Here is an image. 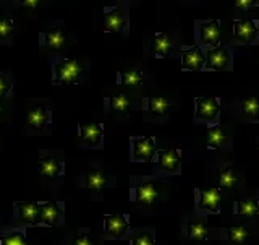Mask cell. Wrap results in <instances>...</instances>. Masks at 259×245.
<instances>
[{
    "instance_id": "5bb4252c",
    "label": "cell",
    "mask_w": 259,
    "mask_h": 245,
    "mask_svg": "<svg viewBox=\"0 0 259 245\" xmlns=\"http://www.w3.org/2000/svg\"><path fill=\"white\" fill-rule=\"evenodd\" d=\"M157 162L162 170H165L168 174H178L180 172V151L178 150H164L157 153Z\"/></svg>"
},
{
    "instance_id": "8fae6325",
    "label": "cell",
    "mask_w": 259,
    "mask_h": 245,
    "mask_svg": "<svg viewBox=\"0 0 259 245\" xmlns=\"http://www.w3.org/2000/svg\"><path fill=\"white\" fill-rule=\"evenodd\" d=\"M222 31H221V23L217 20H210V21H202L199 23L198 28V38L202 44L210 46V47H217L219 41H221Z\"/></svg>"
},
{
    "instance_id": "cb8c5ba5",
    "label": "cell",
    "mask_w": 259,
    "mask_h": 245,
    "mask_svg": "<svg viewBox=\"0 0 259 245\" xmlns=\"http://www.w3.org/2000/svg\"><path fill=\"white\" fill-rule=\"evenodd\" d=\"M42 4H44V0H13L15 10L26 16H36L37 10Z\"/></svg>"
},
{
    "instance_id": "9c48e42d",
    "label": "cell",
    "mask_w": 259,
    "mask_h": 245,
    "mask_svg": "<svg viewBox=\"0 0 259 245\" xmlns=\"http://www.w3.org/2000/svg\"><path fill=\"white\" fill-rule=\"evenodd\" d=\"M206 57L199 46L182 47V68L190 72H198L204 68Z\"/></svg>"
},
{
    "instance_id": "d4e9b609",
    "label": "cell",
    "mask_w": 259,
    "mask_h": 245,
    "mask_svg": "<svg viewBox=\"0 0 259 245\" xmlns=\"http://www.w3.org/2000/svg\"><path fill=\"white\" fill-rule=\"evenodd\" d=\"M15 29H16V24L13 18H10V16H2V18H0V44L10 43L13 39Z\"/></svg>"
},
{
    "instance_id": "d6986e66",
    "label": "cell",
    "mask_w": 259,
    "mask_h": 245,
    "mask_svg": "<svg viewBox=\"0 0 259 245\" xmlns=\"http://www.w3.org/2000/svg\"><path fill=\"white\" fill-rule=\"evenodd\" d=\"M219 205H221V190L219 189H209L199 192V208L217 213Z\"/></svg>"
},
{
    "instance_id": "1f68e13d",
    "label": "cell",
    "mask_w": 259,
    "mask_h": 245,
    "mask_svg": "<svg viewBox=\"0 0 259 245\" xmlns=\"http://www.w3.org/2000/svg\"><path fill=\"white\" fill-rule=\"evenodd\" d=\"M248 231L245 229L243 226H230L229 227V240L232 243H237V245H243L248 237Z\"/></svg>"
},
{
    "instance_id": "d590c367",
    "label": "cell",
    "mask_w": 259,
    "mask_h": 245,
    "mask_svg": "<svg viewBox=\"0 0 259 245\" xmlns=\"http://www.w3.org/2000/svg\"><path fill=\"white\" fill-rule=\"evenodd\" d=\"M75 245H93V240L88 237V235H81L75 240Z\"/></svg>"
},
{
    "instance_id": "74e56055",
    "label": "cell",
    "mask_w": 259,
    "mask_h": 245,
    "mask_svg": "<svg viewBox=\"0 0 259 245\" xmlns=\"http://www.w3.org/2000/svg\"><path fill=\"white\" fill-rule=\"evenodd\" d=\"M121 2H128L130 4V2H133V0H121Z\"/></svg>"
},
{
    "instance_id": "7a4b0ae2",
    "label": "cell",
    "mask_w": 259,
    "mask_h": 245,
    "mask_svg": "<svg viewBox=\"0 0 259 245\" xmlns=\"http://www.w3.org/2000/svg\"><path fill=\"white\" fill-rule=\"evenodd\" d=\"M70 44V38L65 28V20H52L39 32V49L47 57L52 54H63V49Z\"/></svg>"
},
{
    "instance_id": "ffe728a7",
    "label": "cell",
    "mask_w": 259,
    "mask_h": 245,
    "mask_svg": "<svg viewBox=\"0 0 259 245\" xmlns=\"http://www.w3.org/2000/svg\"><path fill=\"white\" fill-rule=\"evenodd\" d=\"M144 104H146V111H148L151 116H156V117L167 116V112L170 109V101L164 96H151L144 101Z\"/></svg>"
},
{
    "instance_id": "d6a6232c",
    "label": "cell",
    "mask_w": 259,
    "mask_h": 245,
    "mask_svg": "<svg viewBox=\"0 0 259 245\" xmlns=\"http://www.w3.org/2000/svg\"><path fill=\"white\" fill-rule=\"evenodd\" d=\"M132 245H154L151 232H140L132 239Z\"/></svg>"
},
{
    "instance_id": "7402d4cb",
    "label": "cell",
    "mask_w": 259,
    "mask_h": 245,
    "mask_svg": "<svg viewBox=\"0 0 259 245\" xmlns=\"http://www.w3.org/2000/svg\"><path fill=\"white\" fill-rule=\"evenodd\" d=\"M135 193H136V200L143 203V205H151L157 198V190L154 182H144L141 185H138Z\"/></svg>"
},
{
    "instance_id": "e0dca14e",
    "label": "cell",
    "mask_w": 259,
    "mask_h": 245,
    "mask_svg": "<svg viewBox=\"0 0 259 245\" xmlns=\"http://www.w3.org/2000/svg\"><path fill=\"white\" fill-rule=\"evenodd\" d=\"M172 51V39L167 34V32H156L151 41V52L159 57V59H164Z\"/></svg>"
},
{
    "instance_id": "e575fe53",
    "label": "cell",
    "mask_w": 259,
    "mask_h": 245,
    "mask_svg": "<svg viewBox=\"0 0 259 245\" xmlns=\"http://www.w3.org/2000/svg\"><path fill=\"white\" fill-rule=\"evenodd\" d=\"M235 5L240 10H248V8L254 7V5H259L257 0H235Z\"/></svg>"
},
{
    "instance_id": "6da1fadb",
    "label": "cell",
    "mask_w": 259,
    "mask_h": 245,
    "mask_svg": "<svg viewBox=\"0 0 259 245\" xmlns=\"http://www.w3.org/2000/svg\"><path fill=\"white\" fill-rule=\"evenodd\" d=\"M47 62L52 70L54 86H71L84 83L89 67L78 59H71L65 54H52L47 57Z\"/></svg>"
},
{
    "instance_id": "52a82bcc",
    "label": "cell",
    "mask_w": 259,
    "mask_h": 245,
    "mask_svg": "<svg viewBox=\"0 0 259 245\" xmlns=\"http://www.w3.org/2000/svg\"><path fill=\"white\" fill-rule=\"evenodd\" d=\"M257 39V26L254 20H237L235 21V36L233 41L238 44H253Z\"/></svg>"
},
{
    "instance_id": "3957f363",
    "label": "cell",
    "mask_w": 259,
    "mask_h": 245,
    "mask_svg": "<svg viewBox=\"0 0 259 245\" xmlns=\"http://www.w3.org/2000/svg\"><path fill=\"white\" fill-rule=\"evenodd\" d=\"M130 26V4L128 2H118L105 5L102 8V28L104 32L110 34L126 36Z\"/></svg>"
},
{
    "instance_id": "ba28073f",
    "label": "cell",
    "mask_w": 259,
    "mask_h": 245,
    "mask_svg": "<svg viewBox=\"0 0 259 245\" xmlns=\"http://www.w3.org/2000/svg\"><path fill=\"white\" fill-rule=\"evenodd\" d=\"M206 62L204 68L206 70H214V72H224L229 68L230 65V52L225 47H214L204 54Z\"/></svg>"
},
{
    "instance_id": "30bf717a",
    "label": "cell",
    "mask_w": 259,
    "mask_h": 245,
    "mask_svg": "<svg viewBox=\"0 0 259 245\" xmlns=\"http://www.w3.org/2000/svg\"><path fill=\"white\" fill-rule=\"evenodd\" d=\"M28 127L34 130H46L47 125L52 122V111L46 104H37L32 106L28 112Z\"/></svg>"
},
{
    "instance_id": "4fadbf2b",
    "label": "cell",
    "mask_w": 259,
    "mask_h": 245,
    "mask_svg": "<svg viewBox=\"0 0 259 245\" xmlns=\"http://www.w3.org/2000/svg\"><path fill=\"white\" fill-rule=\"evenodd\" d=\"M115 83L118 86L135 89V88H140L144 83V75L140 68H135V67L118 68L115 73Z\"/></svg>"
},
{
    "instance_id": "9a60e30c",
    "label": "cell",
    "mask_w": 259,
    "mask_h": 245,
    "mask_svg": "<svg viewBox=\"0 0 259 245\" xmlns=\"http://www.w3.org/2000/svg\"><path fill=\"white\" fill-rule=\"evenodd\" d=\"M39 172L46 179H54L63 172V161L59 156H47L39 162Z\"/></svg>"
},
{
    "instance_id": "83f0119b",
    "label": "cell",
    "mask_w": 259,
    "mask_h": 245,
    "mask_svg": "<svg viewBox=\"0 0 259 245\" xmlns=\"http://www.w3.org/2000/svg\"><path fill=\"white\" fill-rule=\"evenodd\" d=\"M20 218L26 223H36L39 219V206L36 203H21L20 205Z\"/></svg>"
},
{
    "instance_id": "836d02e7",
    "label": "cell",
    "mask_w": 259,
    "mask_h": 245,
    "mask_svg": "<svg viewBox=\"0 0 259 245\" xmlns=\"http://www.w3.org/2000/svg\"><path fill=\"white\" fill-rule=\"evenodd\" d=\"M0 245H26V240L20 234H10L0 240Z\"/></svg>"
},
{
    "instance_id": "277c9868",
    "label": "cell",
    "mask_w": 259,
    "mask_h": 245,
    "mask_svg": "<svg viewBox=\"0 0 259 245\" xmlns=\"http://www.w3.org/2000/svg\"><path fill=\"white\" fill-rule=\"evenodd\" d=\"M78 136L89 148H102L104 143V124L89 122L78 125Z\"/></svg>"
},
{
    "instance_id": "2e32d148",
    "label": "cell",
    "mask_w": 259,
    "mask_h": 245,
    "mask_svg": "<svg viewBox=\"0 0 259 245\" xmlns=\"http://www.w3.org/2000/svg\"><path fill=\"white\" fill-rule=\"evenodd\" d=\"M84 185L91 192H101L109 185V177L104 174L102 169H89L84 174Z\"/></svg>"
},
{
    "instance_id": "f546056e",
    "label": "cell",
    "mask_w": 259,
    "mask_h": 245,
    "mask_svg": "<svg viewBox=\"0 0 259 245\" xmlns=\"http://www.w3.org/2000/svg\"><path fill=\"white\" fill-rule=\"evenodd\" d=\"M219 182H221V187H224V189H233V187L238 184L237 170H235L233 167H225L221 172V179H219Z\"/></svg>"
},
{
    "instance_id": "7c38bea8",
    "label": "cell",
    "mask_w": 259,
    "mask_h": 245,
    "mask_svg": "<svg viewBox=\"0 0 259 245\" xmlns=\"http://www.w3.org/2000/svg\"><path fill=\"white\" fill-rule=\"evenodd\" d=\"M196 119L199 120H214L219 112H221V106H219V99L214 96H206V97H196Z\"/></svg>"
},
{
    "instance_id": "f1b7e54d",
    "label": "cell",
    "mask_w": 259,
    "mask_h": 245,
    "mask_svg": "<svg viewBox=\"0 0 259 245\" xmlns=\"http://www.w3.org/2000/svg\"><path fill=\"white\" fill-rule=\"evenodd\" d=\"M259 213V206L254 200H238L237 201V215L243 218L256 216Z\"/></svg>"
},
{
    "instance_id": "4316f807",
    "label": "cell",
    "mask_w": 259,
    "mask_h": 245,
    "mask_svg": "<svg viewBox=\"0 0 259 245\" xmlns=\"http://www.w3.org/2000/svg\"><path fill=\"white\" fill-rule=\"evenodd\" d=\"M15 80L13 75L8 72H0V101L2 99H10L12 91H13Z\"/></svg>"
},
{
    "instance_id": "603a6c76",
    "label": "cell",
    "mask_w": 259,
    "mask_h": 245,
    "mask_svg": "<svg viewBox=\"0 0 259 245\" xmlns=\"http://www.w3.org/2000/svg\"><path fill=\"white\" fill-rule=\"evenodd\" d=\"M60 218V209L55 203H44L39 208V221L44 224H55Z\"/></svg>"
},
{
    "instance_id": "5b68a950",
    "label": "cell",
    "mask_w": 259,
    "mask_h": 245,
    "mask_svg": "<svg viewBox=\"0 0 259 245\" xmlns=\"http://www.w3.org/2000/svg\"><path fill=\"white\" fill-rule=\"evenodd\" d=\"M156 154V140L152 136L132 138V158L133 161H149Z\"/></svg>"
},
{
    "instance_id": "f35d334b",
    "label": "cell",
    "mask_w": 259,
    "mask_h": 245,
    "mask_svg": "<svg viewBox=\"0 0 259 245\" xmlns=\"http://www.w3.org/2000/svg\"><path fill=\"white\" fill-rule=\"evenodd\" d=\"M0 5H2V0H0Z\"/></svg>"
},
{
    "instance_id": "8992f818",
    "label": "cell",
    "mask_w": 259,
    "mask_h": 245,
    "mask_svg": "<svg viewBox=\"0 0 259 245\" xmlns=\"http://www.w3.org/2000/svg\"><path fill=\"white\" fill-rule=\"evenodd\" d=\"M104 104H105V111L118 117H126L130 108H132V101H130L128 94L123 91H113L107 94L104 99Z\"/></svg>"
},
{
    "instance_id": "44dd1931",
    "label": "cell",
    "mask_w": 259,
    "mask_h": 245,
    "mask_svg": "<svg viewBox=\"0 0 259 245\" xmlns=\"http://www.w3.org/2000/svg\"><path fill=\"white\" fill-rule=\"evenodd\" d=\"M229 143V133L225 132V128L221 125L210 127L207 133V145L212 150H221Z\"/></svg>"
},
{
    "instance_id": "8d00e7d4",
    "label": "cell",
    "mask_w": 259,
    "mask_h": 245,
    "mask_svg": "<svg viewBox=\"0 0 259 245\" xmlns=\"http://www.w3.org/2000/svg\"><path fill=\"white\" fill-rule=\"evenodd\" d=\"M2 116H4V106L0 102V120H2Z\"/></svg>"
},
{
    "instance_id": "4dcf8cb0",
    "label": "cell",
    "mask_w": 259,
    "mask_h": 245,
    "mask_svg": "<svg viewBox=\"0 0 259 245\" xmlns=\"http://www.w3.org/2000/svg\"><path fill=\"white\" fill-rule=\"evenodd\" d=\"M188 235L193 240H204L207 235V227L202 221H194L188 226Z\"/></svg>"
},
{
    "instance_id": "ac0fdd59",
    "label": "cell",
    "mask_w": 259,
    "mask_h": 245,
    "mask_svg": "<svg viewBox=\"0 0 259 245\" xmlns=\"http://www.w3.org/2000/svg\"><path fill=\"white\" fill-rule=\"evenodd\" d=\"M126 227H128V221L121 215H109L104 219V231L113 235V237H120L126 231Z\"/></svg>"
},
{
    "instance_id": "484cf974",
    "label": "cell",
    "mask_w": 259,
    "mask_h": 245,
    "mask_svg": "<svg viewBox=\"0 0 259 245\" xmlns=\"http://www.w3.org/2000/svg\"><path fill=\"white\" fill-rule=\"evenodd\" d=\"M240 112L243 117H249V119L256 117L259 114V97L249 96V97H245V99H241Z\"/></svg>"
}]
</instances>
